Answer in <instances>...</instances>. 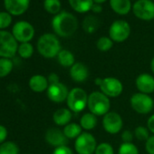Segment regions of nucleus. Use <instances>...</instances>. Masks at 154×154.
I'll use <instances>...</instances> for the list:
<instances>
[{"label":"nucleus","instance_id":"72a5a7b5","mask_svg":"<svg viewBox=\"0 0 154 154\" xmlns=\"http://www.w3.org/2000/svg\"><path fill=\"white\" fill-rule=\"evenodd\" d=\"M12 24V15L8 12H0V30H5Z\"/></svg>","mask_w":154,"mask_h":154},{"label":"nucleus","instance_id":"9d476101","mask_svg":"<svg viewBox=\"0 0 154 154\" xmlns=\"http://www.w3.org/2000/svg\"><path fill=\"white\" fill-rule=\"evenodd\" d=\"M12 35L20 44L29 43L35 36V28L29 22L18 21L12 28Z\"/></svg>","mask_w":154,"mask_h":154},{"label":"nucleus","instance_id":"e433bc0d","mask_svg":"<svg viewBox=\"0 0 154 154\" xmlns=\"http://www.w3.org/2000/svg\"><path fill=\"white\" fill-rule=\"evenodd\" d=\"M122 142H132L133 138H134V133L131 131L130 130H124L122 132Z\"/></svg>","mask_w":154,"mask_h":154},{"label":"nucleus","instance_id":"37998d69","mask_svg":"<svg viewBox=\"0 0 154 154\" xmlns=\"http://www.w3.org/2000/svg\"><path fill=\"white\" fill-rule=\"evenodd\" d=\"M106 1V0H94V4H103Z\"/></svg>","mask_w":154,"mask_h":154},{"label":"nucleus","instance_id":"aec40b11","mask_svg":"<svg viewBox=\"0 0 154 154\" xmlns=\"http://www.w3.org/2000/svg\"><path fill=\"white\" fill-rule=\"evenodd\" d=\"M112 9L118 15L125 16L131 9V0H110Z\"/></svg>","mask_w":154,"mask_h":154},{"label":"nucleus","instance_id":"4468645a","mask_svg":"<svg viewBox=\"0 0 154 154\" xmlns=\"http://www.w3.org/2000/svg\"><path fill=\"white\" fill-rule=\"evenodd\" d=\"M135 85L139 93L151 94L154 93V76L148 72H142L137 76Z\"/></svg>","mask_w":154,"mask_h":154},{"label":"nucleus","instance_id":"7c9ffc66","mask_svg":"<svg viewBox=\"0 0 154 154\" xmlns=\"http://www.w3.org/2000/svg\"><path fill=\"white\" fill-rule=\"evenodd\" d=\"M113 45V41L108 36H102L96 42V47L101 52H107L112 49Z\"/></svg>","mask_w":154,"mask_h":154},{"label":"nucleus","instance_id":"20e7f679","mask_svg":"<svg viewBox=\"0 0 154 154\" xmlns=\"http://www.w3.org/2000/svg\"><path fill=\"white\" fill-rule=\"evenodd\" d=\"M88 94L86 92L80 88L75 87L70 90L68 97L66 99L67 107L74 113H79L87 107Z\"/></svg>","mask_w":154,"mask_h":154},{"label":"nucleus","instance_id":"423d86ee","mask_svg":"<svg viewBox=\"0 0 154 154\" xmlns=\"http://www.w3.org/2000/svg\"><path fill=\"white\" fill-rule=\"evenodd\" d=\"M18 46V42L12 33L6 30H0V58L11 59L15 57Z\"/></svg>","mask_w":154,"mask_h":154},{"label":"nucleus","instance_id":"5701e85b","mask_svg":"<svg viewBox=\"0 0 154 154\" xmlns=\"http://www.w3.org/2000/svg\"><path fill=\"white\" fill-rule=\"evenodd\" d=\"M80 126L85 131H92L97 125V116L93 114L92 112H86L82 115L79 122Z\"/></svg>","mask_w":154,"mask_h":154},{"label":"nucleus","instance_id":"0eeeda50","mask_svg":"<svg viewBox=\"0 0 154 154\" xmlns=\"http://www.w3.org/2000/svg\"><path fill=\"white\" fill-rule=\"evenodd\" d=\"M131 107L134 112L140 114H148L154 108V100L149 94L136 93L130 99Z\"/></svg>","mask_w":154,"mask_h":154},{"label":"nucleus","instance_id":"9b49d317","mask_svg":"<svg viewBox=\"0 0 154 154\" xmlns=\"http://www.w3.org/2000/svg\"><path fill=\"white\" fill-rule=\"evenodd\" d=\"M132 12L139 19L150 21L154 18V2L152 0H137L132 6Z\"/></svg>","mask_w":154,"mask_h":154},{"label":"nucleus","instance_id":"4be33fe9","mask_svg":"<svg viewBox=\"0 0 154 154\" xmlns=\"http://www.w3.org/2000/svg\"><path fill=\"white\" fill-rule=\"evenodd\" d=\"M58 63L65 68H71L75 63V58L73 54L66 49H62L57 55Z\"/></svg>","mask_w":154,"mask_h":154},{"label":"nucleus","instance_id":"4c0bfd02","mask_svg":"<svg viewBox=\"0 0 154 154\" xmlns=\"http://www.w3.org/2000/svg\"><path fill=\"white\" fill-rule=\"evenodd\" d=\"M8 129L4 126L0 124V144H2L3 142L6 141L7 138H8Z\"/></svg>","mask_w":154,"mask_h":154},{"label":"nucleus","instance_id":"f3484780","mask_svg":"<svg viewBox=\"0 0 154 154\" xmlns=\"http://www.w3.org/2000/svg\"><path fill=\"white\" fill-rule=\"evenodd\" d=\"M70 77L75 83H85L89 77L88 67L83 63H75L70 68Z\"/></svg>","mask_w":154,"mask_h":154},{"label":"nucleus","instance_id":"ea45409f","mask_svg":"<svg viewBox=\"0 0 154 154\" xmlns=\"http://www.w3.org/2000/svg\"><path fill=\"white\" fill-rule=\"evenodd\" d=\"M147 128L149 131V132L153 133L154 135V114L150 115L147 121Z\"/></svg>","mask_w":154,"mask_h":154},{"label":"nucleus","instance_id":"393cba45","mask_svg":"<svg viewBox=\"0 0 154 154\" xmlns=\"http://www.w3.org/2000/svg\"><path fill=\"white\" fill-rule=\"evenodd\" d=\"M99 27L98 18L94 16H88L85 18L83 22V28L88 34L94 33Z\"/></svg>","mask_w":154,"mask_h":154},{"label":"nucleus","instance_id":"c9c22d12","mask_svg":"<svg viewBox=\"0 0 154 154\" xmlns=\"http://www.w3.org/2000/svg\"><path fill=\"white\" fill-rule=\"evenodd\" d=\"M145 149L148 154H154V135L149 136L145 141Z\"/></svg>","mask_w":154,"mask_h":154},{"label":"nucleus","instance_id":"cd10ccee","mask_svg":"<svg viewBox=\"0 0 154 154\" xmlns=\"http://www.w3.org/2000/svg\"><path fill=\"white\" fill-rule=\"evenodd\" d=\"M0 154H19V148L14 141H5L0 144Z\"/></svg>","mask_w":154,"mask_h":154},{"label":"nucleus","instance_id":"39448f33","mask_svg":"<svg viewBox=\"0 0 154 154\" xmlns=\"http://www.w3.org/2000/svg\"><path fill=\"white\" fill-rule=\"evenodd\" d=\"M94 84L100 88V91L109 98L119 97L123 92L122 83L115 77L96 78Z\"/></svg>","mask_w":154,"mask_h":154},{"label":"nucleus","instance_id":"a19ab883","mask_svg":"<svg viewBox=\"0 0 154 154\" xmlns=\"http://www.w3.org/2000/svg\"><path fill=\"white\" fill-rule=\"evenodd\" d=\"M92 11L94 13H101L103 11V7L100 4H94L93 8H92Z\"/></svg>","mask_w":154,"mask_h":154},{"label":"nucleus","instance_id":"c756f323","mask_svg":"<svg viewBox=\"0 0 154 154\" xmlns=\"http://www.w3.org/2000/svg\"><path fill=\"white\" fill-rule=\"evenodd\" d=\"M137 146L132 142H122L118 149V154H139Z\"/></svg>","mask_w":154,"mask_h":154},{"label":"nucleus","instance_id":"2eb2a0df","mask_svg":"<svg viewBox=\"0 0 154 154\" xmlns=\"http://www.w3.org/2000/svg\"><path fill=\"white\" fill-rule=\"evenodd\" d=\"M45 141L49 145L54 148L64 146V145H67L68 143V139L65 137L63 131L58 128L48 129L45 132Z\"/></svg>","mask_w":154,"mask_h":154},{"label":"nucleus","instance_id":"6ab92c4d","mask_svg":"<svg viewBox=\"0 0 154 154\" xmlns=\"http://www.w3.org/2000/svg\"><path fill=\"white\" fill-rule=\"evenodd\" d=\"M72 117V112L68 108H60L56 110L53 114V121L57 126H63L69 124Z\"/></svg>","mask_w":154,"mask_h":154},{"label":"nucleus","instance_id":"ddd939ff","mask_svg":"<svg viewBox=\"0 0 154 154\" xmlns=\"http://www.w3.org/2000/svg\"><path fill=\"white\" fill-rule=\"evenodd\" d=\"M69 90L67 86L59 82L54 85H49V87L46 91L47 97L48 99L55 103H61L66 101L68 94H69Z\"/></svg>","mask_w":154,"mask_h":154},{"label":"nucleus","instance_id":"79ce46f5","mask_svg":"<svg viewBox=\"0 0 154 154\" xmlns=\"http://www.w3.org/2000/svg\"><path fill=\"white\" fill-rule=\"evenodd\" d=\"M150 70H151L152 73L154 74V57L150 61Z\"/></svg>","mask_w":154,"mask_h":154},{"label":"nucleus","instance_id":"1a4fd4ad","mask_svg":"<svg viewBox=\"0 0 154 154\" xmlns=\"http://www.w3.org/2000/svg\"><path fill=\"white\" fill-rule=\"evenodd\" d=\"M131 35V26L124 20L114 21L109 28V37L116 43H122L129 38Z\"/></svg>","mask_w":154,"mask_h":154},{"label":"nucleus","instance_id":"473e14b6","mask_svg":"<svg viewBox=\"0 0 154 154\" xmlns=\"http://www.w3.org/2000/svg\"><path fill=\"white\" fill-rule=\"evenodd\" d=\"M94 154H114V149L112 144L108 142H101L97 145Z\"/></svg>","mask_w":154,"mask_h":154},{"label":"nucleus","instance_id":"bb28decb","mask_svg":"<svg viewBox=\"0 0 154 154\" xmlns=\"http://www.w3.org/2000/svg\"><path fill=\"white\" fill-rule=\"evenodd\" d=\"M44 8L46 12L55 16L60 13L61 2H60V0H45Z\"/></svg>","mask_w":154,"mask_h":154},{"label":"nucleus","instance_id":"2f4dec72","mask_svg":"<svg viewBox=\"0 0 154 154\" xmlns=\"http://www.w3.org/2000/svg\"><path fill=\"white\" fill-rule=\"evenodd\" d=\"M134 137L140 141H146L149 138V131L147 127L138 126L134 130Z\"/></svg>","mask_w":154,"mask_h":154},{"label":"nucleus","instance_id":"dca6fc26","mask_svg":"<svg viewBox=\"0 0 154 154\" xmlns=\"http://www.w3.org/2000/svg\"><path fill=\"white\" fill-rule=\"evenodd\" d=\"M30 0H4L7 12L12 16H21L29 8Z\"/></svg>","mask_w":154,"mask_h":154},{"label":"nucleus","instance_id":"f03ea898","mask_svg":"<svg viewBox=\"0 0 154 154\" xmlns=\"http://www.w3.org/2000/svg\"><path fill=\"white\" fill-rule=\"evenodd\" d=\"M37 51L45 58L57 57L61 49V44L57 36L54 34L46 33L41 35L37 41Z\"/></svg>","mask_w":154,"mask_h":154},{"label":"nucleus","instance_id":"412c9836","mask_svg":"<svg viewBox=\"0 0 154 154\" xmlns=\"http://www.w3.org/2000/svg\"><path fill=\"white\" fill-rule=\"evenodd\" d=\"M71 8L77 13H86L92 10L94 4V0H68Z\"/></svg>","mask_w":154,"mask_h":154},{"label":"nucleus","instance_id":"f704fd0d","mask_svg":"<svg viewBox=\"0 0 154 154\" xmlns=\"http://www.w3.org/2000/svg\"><path fill=\"white\" fill-rule=\"evenodd\" d=\"M53 154H73V151L70 147H68L67 145H64V146L54 148Z\"/></svg>","mask_w":154,"mask_h":154},{"label":"nucleus","instance_id":"6e6552de","mask_svg":"<svg viewBox=\"0 0 154 154\" xmlns=\"http://www.w3.org/2000/svg\"><path fill=\"white\" fill-rule=\"evenodd\" d=\"M97 145L96 139L92 133L83 131L78 138L75 139L74 149L78 154H94Z\"/></svg>","mask_w":154,"mask_h":154},{"label":"nucleus","instance_id":"7ed1b4c3","mask_svg":"<svg viewBox=\"0 0 154 154\" xmlns=\"http://www.w3.org/2000/svg\"><path fill=\"white\" fill-rule=\"evenodd\" d=\"M87 107L89 112L95 116H104L110 112L111 101L101 91H94L88 95Z\"/></svg>","mask_w":154,"mask_h":154},{"label":"nucleus","instance_id":"b1692460","mask_svg":"<svg viewBox=\"0 0 154 154\" xmlns=\"http://www.w3.org/2000/svg\"><path fill=\"white\" fill-rule=\"evenodd\" d=\"M63 131L68 140H73V139L75 140L76 138H78L82 134L83 129L80 126V124H78V123L70 122L69 124H67L63 127Z\"/></svg>","mask_w":154,"mask_h":154},{"label":"nucleus","instance_id":"a878e982","mask_svg":"<svg viewBox=\"0 0 154 154\" xmlns=\"http://www.w3.org/2000/svg\"><path fill=\"white\" fill-rule=\"evenodd\" d=\"M14 68V63L8 58H0V78L8 76Z\"/></svg>","mask_w":154,"mask_h":154},{"label":"nucleus","instance_id":"f257e3e1","mask_svg":"<svg viewBox=\"0 0 154 154\" xmlns=\"http://www.w3.org/2000/svg\"><path fill=\"white\" fill-rule=\"evenodd\" d=\"M78 27L77 18L71 13L63 11L55 15L52 19L54 32L61 37L72 36Z\"/></svg>","mask_w":154,"mask_h":154},{"label":"nucleus","instance_id":"c85d7f7f","mask_svg":"<svg viewBox=\"0 0 154 154\" xmlns=\"http://www.w3.org/2000/svg\"><path fill=\"white\" fill-rule=\"evenodd\" d=\"M18 55L23 59L30 58L34 54V46L30 43H22L18 46L17 50Z\"/></svg>","mask_w":154,"mask_h":154},{"label":"nucleus","instance_id":"a211bd4d","mask_svg":"<svg viewBox=\"0 0 154 154\" xmlns=\"http://www.w3.org/2000/svg\"><path fill=\"white\" fill-rule=\"evenodd\" d=\"M28 85L33 92L43 93L45 91H47L49 87V83L47 80V77L41 74H35L33 75L29 79Z\"/></svg>","mask_w":154,"mask_h":154},{"label":"nucleus","instance_id":"f8f14e48","mask_svg":"<svg viewBox=\"0 0 154 154\" xmlns=\"http://www.w3.org/2000/svg\"><path fill=\"white\" fill-rule=\"evenodd\" d=\"M103 127L107 133L117 134L122 130L123 120L119 113L109 112L103 118Z\"/></svg>","mask_w":154,"mask_h":154},{"label":"nucleus","instance_id":"58836bf2","mask_svg":"<svg viewBox=\"0 0 154 154\" xmlns=\"http://www.w3.org/2000/svg\"><path fill=\"white\" fill-rule=\"evenodd\" d=\"M47 80H48V83L49 85H54V84H56V83H59L60 82V78L57 73L55 72H52L48 75L47 77Z\"/></svg>","mask_w":154,"mask_h":154}]
</instances>
